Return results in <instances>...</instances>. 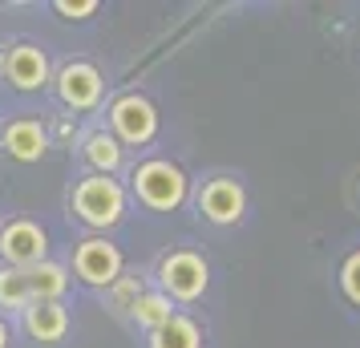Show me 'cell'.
<instances>
[{
	"label": "cell",
	"instance_id": "obj_1",
	"mask_svg": "<svg viewBox=\"0 0 360 348\" xmlns=\"http://www.w3.org/2000/svg\"><path fill=\"white\" fill-rule=\"evenodd\" d=\"M134 199L146 211H179L191 195V179L179 162L170 158H146L134 166Z\"/></svg>",
	"mask_w": 360,
	"mask_h": 348
},
{
	"label": "cell",
	"instance_id": "obj_2",
	"mask_svg": "<svg viewBox=\"0 0 360 348\" xmlns=\"http://www.w3.org/2000/svg\"><path fill=\"white\" fill-rule=\"evenodd\" d=\"M73 215L94 231H110L126 215V186L110 174H85L73 186Z\"/></svg>",
	"mask_w": 360,
	"mask_h": 348
},
{
	"label": "cell",
	"instance_id": "obj_3",
	"mask_svg": "<svg viewBox=\"0 0 360 348\" xmlns=\"http://www.w3.org/2000/svg\"><path fill=\"white\" fill-rule=\"evenodd\" d=\"M211 288V264L198 255V251H166L158 259V292L170 304H195L207 296Z\"/></svg>",
	"mask_w": 360,
	"mask_h": 348
},
{
	"label": "cell",
	"instance_id": "obj_4",
	"mask_svg": "<svg viewBox=\"0 0 360 348\" xmlns=\"http://www.w3.org/2000/svg\"><path fill=\"white\" fill-rule=\"evenodd\" d=\"M110 134L122 146H146L158 138V110L142 94H122L110 101Z\"/></svg>",
	"mask_w": 360,
	"mask_h": 348
},
{
	"label": "cell",
	"instance_id": "obj_5",
	"mask_svg": "<svg viewBox=\"0 0 360 348\" xmlns=\"http://www.w3.org/2000/svg\"><path fill=\"white\" fill-rule=\"evenodd\" d=\"M49 259V235L33 219H8L0 227V264L4 267H37Z\"/></svg>",
	"mask_w": 360,
	"mask_h": 348
},
{
	"label": "cell",
	"instance_id": "obj_6",
	"mask_svg": "<svg viewBox=\"0 0 360 348\" xmlns=\"http://www.w3.org/2000/svg\"><path fill=\"white\" fill-rule=\"evenodd\" d=\"M122 267H126V259H122V251L105 235H89L73 251V271L89 288H110V283H117L122 280Z\"/></svg>",
	"mask_w": 360,
	"mask_h": 348
},
{
	"label": "cell",
	"instance_id": "obj_7",
	"mask_svg": "<svg viewBox=\"0 0 360 348\" xmlns=\"http://www.w3.org/2000/svg\"><path fill=\"white\" fill-rule=\"evenodd\" d=\"M198 211L207 223L214 227H235L239 219L247 215V191L239 179H231V174H214L207 183L198 186Z\"/></svg>",
	"mask_w": 360,
	"mask_h": 348
},
{
	"label": "cell",
	"instance_id": "obj_8",
	"mask_svg": "<svg viewBox=\"0 0 360 348\" xmlns=\"http://www.w3.org/2000/svg\"><path fill=\"white\" fill-rule=\"evenodd\" d=\"M53 85H57V98H61V105H69V110H98L101 94H105V77H101L98 65H89V61H69V65L57 69V77H53Z\"/></svg>",
	"mask_w": 360,
	"mask_h": 348
},
{
	"label": "cell",
	"instance_id": "obj_9",
	"mask_svg": "<svg viewBox=\"0 0 360 348\" xmlns=\"http://www.w3.org/2000/svg\"><path fill=\"white\" fill-rule=\"evenodd\" d=\"M0 73L20 94H37V89H45L53 82L49 57H45V49H37V45H13V49L0 57Z\"/></svg>",
	"mask_w": 360,
	"mask_h": 348
},
{
	"label": "cell",
	"instance_id": "obj_10",
	"mask_svg": "<svg viewBox=\"0 0 360 348\" xmlns=\"http://www.w3.org/2000/svg\"><path fill=\"white\" fill-rule=\"evenodd\" d=\"M0 150L17 162H41L49 154V130L37 117H17L0 130Z\"/></svg>",
	"mask_w": 360,
	"mask_h": 348
},
{
	"label": "cell",
	"instance_id": "obj_11",
	"mask_svg": "<svg viewBox=\"0 0 360 348\" xmlns=\"http://www.w3.org/2000/svg\"><path fill=\"white\" fill-rule=\"evenodd\" d=\"M20 320H25V332L33 336L37 344H57V340H65V332H69V312L61 299H33L20 312Z\"/></svg>",
	"mask_w": 360,
	"mask_h": 348
},
{
	"label": "cell",
	"instance_id": "obj_12",
	"mask_svg": "<svg viewBox=\"0 0 360 348\" xmlns=\"http://www.w3.org/2000/svg\"><path fill=\"white\" fill-rule=\"evenodd\" d=\"M82 150H85V162L94 166V174H110L114 179V170H122V162H126V146L105 130H94Z\"/></svg>",
	"mask_w": 360,
	"mask_h": 348
},
{
	"label": "cell",
	"instance_id": "obj_13",
	"mask_svg": "<svg viewBox=\"0 0 360 348\" xmlns=\"http://www.w3.org/2000/svg\"><path fill=\"white\" fill-rule=\"evenodd\" d=\"M150 348H202V328L198 320L174 312L162 328L150 332Z\"/></svg>",
	"mask_w": 360,
	"mask_h": 348
},
{
	"label": "cell",
	"instance_id": "obj_14",
	"mask_svg": "<svg viewBox=\"0 0 360 348\" xmlns=\"http://www.w3.org/2000/svg\"><path fill=\"white\" fill-rule=\"evenodd\" d=\"M25 276H29L33 299H61L69 288V271L61 264H53V259H41L37 267H25Z\"/></svg>",
	"mask_w": 360,
	"mask_h": 348
},
{
	"label": "cell",
	"instance_id": "obj_15",
	"mask_svg": "<svg viewBox=\"0 0 360 348\" xmlns=\"http://www.w3.org/2000/svg\"><path fill=\"white\" fill-rule=\"evenodd\" d=\"M174 308H179V304H170L158 288H146V292L138 296V304L130 308V320L138 324V328H146V336H150L154 328H162L166 320L174 316Z\"/></svg>",
	"mask_w": 360,
	"mask_h": 348
},
{
	"label": "cell",
	"instance_id": "obj_16",
	"mask_svg": "<svg viewBox=\"0 0 360 348\" xmlns=\"http://www.w3.org/2000/svg\"><path fill=\"white\" fill-rule=\"evenodd\" d=\"M33 304V292H29V276L20 267H4L0 264V312H25Z\"/></svg>",
	"mask_w": 360,
	"mask_h": 348
},
{
	"label": "cell",
	"instance_id": "obj_17",
	"mask_svg": "<svg viewBox=\"0 0 360 348\" xmlns=\"http://www.w3.org/2000/svg\"><path fill=\"white\" fill-rule=\"evenodd\" d=\"M105 292H110V304H114L117 312H126V316H130V308L138 304V296L146 292V283L138 280V276H122V280L110 283Z\"/></svg>",
	"mask_w": 360,
	"mask_h": 348
},
{
	"label": "cell",
	"instance_id": "obj_18",
	"mask_svg": "<svg viewBox=\"0 0 360 348\" xmlns=\"http://www.w3.org/2000/svg\"><path fill=\"white\" fill-rule=\"evenodd\" d=\"M340 292H344V299H348L352 308H360V247L344 255V264H340Z\"/></svg>",
	"mask_w": 360,
	"mask_h": 348
},
{
	"label": "cell",
	"instance_id": "obj_19",
	"mask_svg": "<svg viewBox=\"0 0 360 348\" xmlns=\"http://www.w3.org/2000/svg\"><path fill=\"white\" fill-rule=\"evenodd\" d=\"M53 8H57L65 20H85V17H94V13H98V0H77V4H73V0H57Z\"/></svg>",
	"mask_w": 360,
	"mask_h": 348
},
{
	"label": "cell",
	"instance_id": "obj_20",
	"mask_svg": "<svg viewBox=\"0 0 360 348\" xmlns=\"http://www.w3.org/2000/svg\"><path fill=\"white\" fill-rule=\"evenodd\" d=\"M0 348H8V328H4V320H0Z\"/></svg>",
	"mask_w": 360,
	"mask_h": 348
}]
</instances>
